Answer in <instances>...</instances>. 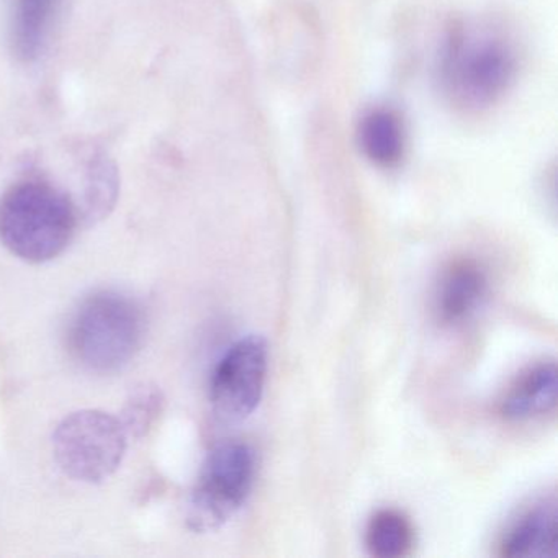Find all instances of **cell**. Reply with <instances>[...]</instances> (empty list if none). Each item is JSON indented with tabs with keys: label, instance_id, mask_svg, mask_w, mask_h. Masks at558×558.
Listing matches in <instances>:
<instances>
[{
	"label": "cell",
	"instance_id": "1",
	"mask_svg": "<svg viewBox=\"0 0 558 558\" xmlns=\"http://www.w3.org/2000/svg\"><path fill=\"white\" fill-rule=\"evenodd\" d=\"M80 218L66 192L44 179H22L0 197V241L25 263H48L70 246Z\"/></svg>",
	"mask_w": 558,
	"mask_h": 558
},
{
	"label": "cell",
	"instance_id": "2",
	"mask_svg": "<svg viewBox=\"0 0 558 558\" xmlns=\"http://www.w3.org/2000/svg\"><path fill=\"white\" fill-rule=\"evenodd\" d=\"M142 306L113 290L84 299L68 328V348L87 371L112 374L130 364L145 339Z\"/></svg>",
	"mask_w": 558,
	"mask_h": 558
},
{
	"label": "cell",
	"instance_id": "14",
	"mask_svg": "<svg viewBox=\"0 0 558 558\" xmlns=\"http://www.w3.org/2000/svg\"><path fill=\"white\" fill-rule=\"evenodd\" d=\"M159 403L161 401H159L158 391L151 390V388L145 387L138 393L133 395L129 407H126L125 420L122 421L126 434L142 436L151 426L153 417L158 413Z\"/></svg>",
	"mask_w": 558,
	"mask_h": 558
},
{
	"label": "cell",
	"instance_id": "8",
	"mask_svg": "<svg viewBox=\"0 0 558 558\" xmlns=\"http://www.w3.org/2000/svg\"><path fill=\"white\" fill-rule=\"evenodd\" d=\"M557 542V506L551 499H544L509 525L499 548L505 557H551Z\"/></svg>",
	"mask_w": 558,
	"mask_h": 558
},
{
	"label": "cell",
	"instance_id": "9",
	"mask_svg": "<svg viewBox=\"0 0 558 558\" xmlns=\"http://www.w3.org/2000/svg\"><path fill=\"white\" fill-rule=\"evenodd\" d=\"M557 404V367L544 361L519 375L501 401V414L509 421L544 416Z\"/></svg>",
	"mask_w": 558,
	"mask_h": 558
},
{
	"label": "cell",
	"instance_id": "10",
	"mask_svg": "<svg viewBox=\"0 0 558 558\" xmlns=\"http://www.w3.org/2000/svg\"><path fill=\"white\" fill-rule=\"evenodd\" d=\"M61 0H12L11 45L19 60L31 63L44 53Z\"/></svg>",
	"mask_w": 558,
	"mask_h": 558
},
{
	"label": "cell",
	"instance_id": "6",
	"mask_svg": "<svg viewBox=\"0 0 558 558\" xmlns=\"http://www.w3.org/2000/svg\"><path fill=\"white\" fill-rule=\"evenodd\" d=\"M269 351L263 336L234 342L218 361L210 380L215 413L228 423L246 420L263 400Z\"/></svg>",
	"mask_w": 558,
	"mask_h": 558
},
{
	"label": "cell",
	"instance_id": "13",
	"mask_svg": "<svg viewBox=\"0 0 558 558\" xmlns=\"http://www.w3.org/2000/svg\"><path fill=\"white\" fill-rule=\"evenodd\" d=\"M365 542L368 551L375 557H404L413 547V525L398 509H380L368 521Z\"/></svg>",
	"mask_w": 558,
	"mask_h": 558
},
{
	"label": "cell",
	"instance_id": "5",
	"mask_svg": "<svg viewBox=\"0 0 558 558\" xmlns=\"http://www.w3.org/2000/svg\"><path fill=\"white\" fill-rule=\"evenodd\" d=\"M53 452L70 478L100 483L122 465L126 430L122 421L106 411H76L54 429Z\"/></svg>",
	"mask_w": 558,
	"mask_h": 558
},
{
	"label": "cell",
	"instance_id": "7",
	"mask_svg": "<svg viewBox=\"0 0 558 558\" xmlns=\"http://www.w3.org/2000/svg\"><path fill=\"white\" fill-rule=\"evenodd\" d=\"M488 292V277L473 259H459L440 274L436 289V315L442 325L465 323L482 305Z\"/></svg>",
	"mask_w": 558,
	"mask_h": 558
},
{
	"label": "cell",
	"instance_id": "12",
	"mask_svg": "<svg viewBox=\"0 0 558 558\" xmlns=\"http://www.w3.org/2000/svg\"><path fill=\"white\" fill-rule=\"evenodd\" d=\"M120 175L107 153L96 151L87 161L83 215L94 221L109 215L119 197Z\"/></svg>",
	"mask_w": 558,
	"mask_h": 558
},
{
	"label": "cell",
	"instance_id": "11",
	"mask_svg": "<svg viewBox=\"0 0 558 558\" xmlns=\"http://www.w3.org/2000/svg\"><path fill=\"white\" fill-rule=\"evenodd\" d=\"M359 145L368 161L378 168H395L403 159L404 130L390 110H372L359 125Z\"/></svg>",
	"mask_w": 558,
	"mask_h": 558
},
{
	"label": "cell",
	"instance_id": "4",
	"mask_svg": "<svg viewBox=\"0 0 558 558\" xmlns=\"http://www.w3.org/2000/svg\"><path fill=\"white\" fill-rule=\"evenodd\" d=\"M256 470V450L250 444L227 440L214 447L189 499V527L201 534L223 527L246 505Z\"/></svg>",
	"mask_w": 558,
	"mask_h": 558
},
{
	"label": "cell",
	"instance_id": "3",
	"mask_svg": "<svg viewBox=\"0 0 558 558\" xmlns=\"http://www.w3.org/2000/svg\"><path fill=\"white\" fill-rule=\"evenodd\" d=\"M515 68L514 50L505 38L486 31H459L444 54V87L457 106L485 109L508 93Z\"/></svg>",
	"mask_w": 558,
	"mask_h": 558
}]
</instances>
